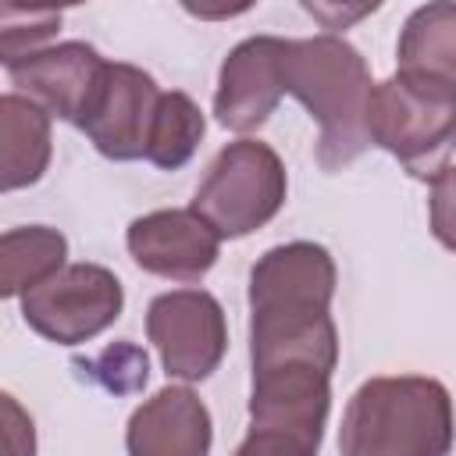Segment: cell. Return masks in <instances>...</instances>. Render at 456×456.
<instances>
[{
	"label": "cell",
	"mask_w": 456,
	"mask_h": 456,
	"mask_svg": "<svg viewBox=\"0 0 456 456\" xmlns=\"http://www.w3.org/2000/svg\"><path fill=\"white\" fill-rule=\"evenodd\" d=\"M335 260L321 242L271 246L249 267V374L278 367L335 370L338 328L331 321Z\"/></svg>",
	"instance_id": "obj_1"
},
{
	"label": "cell",
	"mask_w": 456,
	"mask_h": 456,
	"mask_svg": "<svg viewBox=\"0 0 456 456\" xmlns=\"http://www.w3.org/2000/svg\"><path fill=\"white\" fill-rule=\"evenodd\" d=\"M281 75L285 93L296 96L306 107V114L321 125L314 150L321 171L331 175L349 167L370 146L367 110L374 82L363 53L335 32L289 39Z\"/></svg>",
	"instance_id": "obj_2"
},
{
	"label": "cell",
	"mask_w": 456,
	"mask_h": 456,
	"mask_svg": "<svg viewBox=\"0 0 456 456\" xmlns=\"http://www.w3.org/2000/svg\"><path fill=\"white\" fill-rule=\"evenodd\" d=\"M452 442V395L428 374L367 378L338 428V456H449Z\"/></svg>",
	"instance_id": "obj_3"
},
{
	"label": "cell",
	"mask_w": 456,
	"mask_h": 456,
	"mask_svg": "<svg viewBox=\"0 0 456 456\" xmlns=\"http://www.w3.org/2000/svg\"><path fill=\"white\" fill-rule=\"evenodd\" d=\"M370 146H381L417 182H435L456 153V93L403 71L374 82L367 110Z\"/></svg>",
	"instance_id": "obj_4"
},
{
	"label": "cell",
	"mask_w": 456,
	"mask_h": 456,
	"mask_svg": "<svg viewBox=\"0 0 456 456\" xmlns=\"http://www.w3.org/2000/svg\"><path fill=\"white\" fill-rule=\"evenodd\" d=\"M285 196L289 175L274 146L260 139H235L207 164L192 196V210L221 239H246L278 217Z\"/></svg>",
	"instance_id": "obj_5"
},
{
	"label": "cell",
	"mask_w": 456,
	"mask_h": 456,
	"mask_svg": "<svg viewBox=\"0 0 456 456\" xmlns=\"http://www.w3.org/2000/svg\"><path fill=\"white\" fill-rule=\"evenodd\" d=\"M125 310V289L103 264H68L21 296L25 324L53 346H82L103 335Z\"/></svg>",
	"instance_id": "obj_6"
},
{
	"label": "cell",
	"mask_w": 456,
	"mask_h": 456,
	"mask_svg": "<svg viewBox=\"0 0 456 456\" xmlns=\"http://www.w3.org/2000/svg\"><path fill=\"white\" fill-rule=\"evenodd\" d=\"M146 338L157 346L167 378L207 381L228 353V321L214 292L171 289L150 299Z\"/></svg>",
	"instance_id": "obj_7"
},
{
	"label": "cell",
	"mask_w": 456,
	"mask_h": 456,
	"mask_svg": "<svg viewBox=\"0 0 456 456\" xmlns=\"http://www.w3.org/2000/svg\"><path fill=\"white\" fill-rule=\"evenodd\" d=\"M157 103H160V89L150 71L125 61H107L75 128L107 160L118 164L142 160Z\"/></svg>",
	"instance_id": "obj_8"
},
{
	"label": "cell",
	"mask_w": 456,
	"mask_h": 456,
	"mask_svg": "<svg viewBox=\"0 0 456 456\" xmlns=\"http://www.w3.org/2000/svg\"><path fill=\"white\" fill-rule=\"evenodd\" d=\"M289 39L281 36H249L228 50L217 71L214 89V118L228 132H239L242 139L267 125V118L278 110L285 96V61Z\"/></svg>",
	"instance_id": "obj_9"
},
{
	"label": "cell",
	"mask_w": 456,
	"mask_h": 456,
	"mask_svg": "<svg viewBox=\"0 0 456 456\" xmlns=\"http://www.w3.org/2000/svg\"><path fill=\"white\" fill-rule=\"evenodd\" d=\"M125 246L135 267L167 281H200L221 256V235L192 207L135 217L125 232Z\"/></svg>",
	"instance_id": "obj_10"
},
{
	"label": "cell",
	"mask_w": 456,
	"mask_h": 456,
	"mask_svg": "<svg viewBox=\"0 0 456 456\" xmlns=\"http://www.w3.org/2000/svg\"><path fill=\"white\" fill-rule=\"evenodd\" d=\"M103 64L107 61L100 57L96 46H89L82 39H68V43H53V46L32 50L25 57H14L4 68H7L14 93L39 103L50 118L75 125Z\"/></svg>",
	"instance_id": "obj_11"
},
{
	"label": "cell",
	"mask_w": 456,
	"mask_h": 456,
	"mask_svg": "<svg viewBox=\"0 0 456 456\" xmlns=\"http://www.w3.org/2000/svg\"><path fill=\"white\" fill-rule=\"evenodd\" d=\"M331 410V374L317 367H278L249 378V428L296 435L321 449Z\"/></svg>",
	"instance_id": "obj_12"
},
{
	"label": "cell",
	"mask_w": 456,
	"mask_h": 456,
	"mask_svg": "<svg viewBox=\"0 0 456 456\" xmlns=\"http://www.w3.org/2000/svg\"><path fill=\"white\" fill-rule=\"evenodd\" d=\"M214 420L189 385H167L139 403L125 424L128 456H210Z\"/></svg>",
	"instance_id": "obj_13"
},
{
	"label": "cell",
	"mask_w": 456,
	"mask_h": 456,
	"mask_svg": "<svg viewBox=\"0 0 456 456\" xmlns=\"http://www.w3.org/2000/svg\"><path fill=\"white\" fill-rule=\"evenodd\" d=\"M399 71L456 93V4L435 0L406 14L395 43Z\"/></svg>",
	"instance_id": "obj_14"
},
{
	"label": "cell",
	"mask_w": 456,
	"mask_h": 456,
	"mask_svg": "<svg viewBox=\"0 0 456 456\" xmlns=\"http://www.w3.org/2000/svg\"><path fill=\"white\" fill-rule=\"evenodd\" d=\"M50 114L21 93L0 96V189H28L36 185L53 157Z\"/></svg>",
	"instance_id": "obj_15"
},
{
	"label": "cell",
	"mask_w": 456,
	"mask_h": 456,
	"mask_svg": "<svg viewBox=\"0 0 456 456\" xmlns=\"http://www.w3.org/2000/svg\"><path fill=\"white\" fill-rule=\"evenodd\" d=\"M68 267V239L50 224H21L0 235V296L14 299Z\"/></svg>",
	"instance_id": "obj_16"
},
{
	"label": "cell",
	"mask_w": 456,
	"mask_h": 456,
	"mask_svg": "<svg viewBox=\"0 0 456 456\" xmlns=\"http://www.w3.org/2000/svg\"><path fill=\"white\" fill-rule=\"evenodd\" d=\"M203 132H207V118L189 93H182V89L160 93V103H157L153 125H150V139H146V160L160 171H178L200 150Z\"/></svg>",
	"instance_id": "obj_17"
},
{
	"label": "cell",
	"mask_w": 456,
	"mask_h": 456,
	"mask_svg": "<svg viewBox=\"0 0 456 456\" xmlns=\"http://www.w3.org/2000/svg\"><path fill=\"white\" fill-rule=\"evenodd\" d=\"M21 25L0 18V57L4 64L14 61V57H25L32 50H43V43L61 28V11H25V7H14Z\"/></svg>",
	"instance_id": "obj_18"
},
{
	"label": "cell",
	"mask_w": 456,
	"mask_h": 456,
	"mask_svg": "<svg viewBox=\"0 0 456 456\" xmlns=\"http://www.w3.org/2000/svg\"><path fill=\"white\" fill-rule=\"evenodd\" d=\"M428 224H431V235H435L449 253H456V164H449V167L431 182Z\"/></svg>",
	"instance_id": "obj_19"
},
{
	"label": "cell",
	"mask_w": 456,
	"mask_h": 456,
	"mask_svg": "<svg viewBox=\"0 0 456 456\" xmlns=\"http://www.w3.org/2000/svg\"><path fill=\"white\" fill-rule=\"evenodd\" d=\"M235 456H317V445L285 435V431H271V428H249L246 438L239 442Z\"/></svg>",
	"instance_id": "obj_20"
},
{
	"label": "cell",
	"mask_w": 456,
	"mask_h": 456,
	"mask_svg": "<svg viewBox=\"0 0 456 456\" xmlns=\"http://www.w3.org/2000/svg\"><path fill=\"white\" fill-rule=\"evenodd\" d=\"M4 417H7V456H36L32 417L14 403V395H4Z\"/></svg>",
	"instance_id": "obj_21"
}]
</instances>
